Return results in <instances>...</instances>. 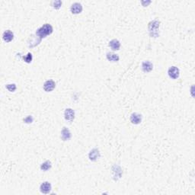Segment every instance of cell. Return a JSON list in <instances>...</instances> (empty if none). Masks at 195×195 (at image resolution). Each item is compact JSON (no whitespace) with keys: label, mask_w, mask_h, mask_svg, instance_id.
Wrapping results in <instances>:
<instances>
[{"label":"cell","mask_w":195,"mask_h":195,"mask_svg":"<svg viewBox=\"0 0 195 195\" xmlns=\"http://www.w3.org/2000/svg\"><path fill=\"white\" fill-rule=\"evenodd\" d=\"M5 88H7L9 91H15L17 88V86L15 83H10V84H8L5 85Z\"/></svg>","instance_id":"obj_17"},{"label":"cell","mask_w":195,"mask_h":195,"mask_svg":"<svg viewBox=\"0 0 195 195\" xmlns=\"http://www.w3.org/2000/svg\"><path fill=\"white\" fill-rule=\"evenodd\" d=\"M53 27L51 26V25L46 23L41 28H39L36 31V35L39 37L40 38H44L47 35H50L53 32Z\"/></svg>","instance_id":"obj_1"},{"label":"cell","mask_w":195,"mask_h":195,"mask_svg":"<svg viewBox=\"0 0 195 195\" xmlns=\"http://www.w3.org/2000/svg\"><path fill=\"white\" fill-rule=\"evenodd\" d=\"M55 86H56V83H55L54 81H53V80H47V81H46L44 83V89L46 91L49 92V91H53L55 88Z\"/></svg>","instance_id":"obj_9"},{"label":"cell","mask_w":195,"mask_h":195,"mask_svg":"<svg viewBox=\"0 0 195 195\" xmlns=\"http://www.w3.org/2000/svg\"><path fill=\"white\" fill-rule=\"evenodd\" d=\"M70 10L73 14H79L83 11V5L79 2H74L71 5Z\"/></svg>","instance_id":"obj_7"},{"label":"cell","mask_w":195,"mask_h":195,"mask_svg":"<svg viewBox=\"0 0 195 195\" xmlns=\"http://www.w3.org/2000/svg\"><path fill=\"white\" fill-rule=\"evenodd\" d=\"M29 40H31V41H28V46H29L30 47H33V44H34L33 43H34V47H35L36 45H37V44H38L39 43H41V38L37 37V35H36V37L32 35L31 37L29 38Z\"/></svg>","instance_id":"obj_14"},{"label":"cell","mask_w":195,"mask_h":195,"mask_svg":"<svg viewBox=\"0 0 195 195\" xmlns=\"http://www.w3.org/2000/svg\"><path fill=\"white\" fill-rule=\"evenodd\" d=\"M130 121L134 124H139L142 121V115L138 113H133L130 115Z\"/></svg>","instance_id":"obj_8"},{"label":"cell","mask_w":195,"mask_h":195,"mask_svg":"<svg viewBox=\"0 0 195 195\" xmlns=\"http://www.w3.org/2000/svg\"><path fill=\"white\" fill-rule=\"evenodd\" d=\"M33 121H34V118H33V117L31 116V115H28V117H26V118L24 119V122H25V123H32V122H33Z\"/></svg>","instance_id":"obj_20"},{"label":"cell","mask_w":195,"mask_h":195,"mask_svg":"<svg viewBox=\"0 0 195 195\" xmlns=\"http://www.w3.org/2000/svg\"><path fill=\"white\" fill-rule=\"evenodd\" d=\"M160 22L158 20H153L149 23V31H150V35L152 37H156L158 36V28H159Z\"/></svg>","instance_id":"obj_2"},{"label":"cell","mask_w":195,"mask_h":195,"mask_svg":"<svg viewBox=\"0 0 195 195\" xmlns=\"http://www.w3.org/2000/svg\"><path fill=\"white\" fill-rule=\"evenodd\" d=\"M23 59H24L25 62H26V63L29 64V63H31V62L32 61V59H33V56H32V53H28V54H27L26 56H23Z\"/></svg>","instance_id":"obj_19"},{"label":"cell","mask_w":195,"mask_h":195,"mask_svg":"<svg viewBox=\"0 0 195 195\" xmlns=\"http://www.w3.org/2000/svg\"><path fill=\"white\" fill-rule=\"evenodd\" d=\"M142 70L144 71L145 72H149L151 70H153V65L150 61H149V60H146V61L142 62Z\"/></svg>","instance_id":"obj_12"},{"label":"cell","mask_w":195,"mask_h":195,"mask_svg":"<svg viewBox=\"0 0 195 195\" xmlns=\"http://www.w3.org/2000/svg\"><path fill=\"white\" fill-rule=\"evenodd\" d=\"M71 137H72V134L69 130L66 127H64L61 131V139L64 141H66L70 139Z\"/></svg>","instance_id":"obj_11"},{"label":"cell","mask_w":195,"mask_h":195,"mask_svg":"<svg viewBox=\"0 0 195 195\" xmlns=\"http://www.w3.org/2000/svg\"><path fill=\"white\" fill-rule=\"evenodd\" d=\"M106 57L107 60L111 62H117L119 60L120 57L118 54L113 53V52H107L106 54Z\"/></svg>","instance_id":"obj_15"},{"label":"cell","mask_w":195,"mask_h":195,"mask_svg":"<svg viewBox=\"0 0 195 195\" xmlns=\"http://www.w3.org/2000/svg\"><path fill=\"white\" fill-rule=\"evenodd\" d=\"M51 189H52V186H51V184L48 181H44L40 186V191H41V193L44 194H47L50 192L51 191Z\"/></svg>","instance_id":"obj_4"},{"label":"cell","mask_w":195,"mask_h":195,"mask_svg":"<svg viewBox=\"0 0 195 195\" xmlns=\"http://www.w3.org/2000/svg\"><path fill=\"white\" fill-rule=\"evenodd\" d=\"M109 47L113 50H118L121 47V43L117 39H113L109 42Z\"/></svg>","instance_id":"obj_13"},{"label":"cell","mask_w":195,"mask_h":195,"mask_svg":"<svg viewBox=\"0 0 195 195\" xmlns=\"http://www.w3.org/2000/svg\"><path fill=\"white\" fill-rule=\"evenodd\" d=\"M101 154L99 149L94 148V149H92V150L90 151L89 154H88V158H89V159L91 160V161H96L98 158H99Z\"/></svg>","instance_id":"obj_5"},{"label":"cell","mask_w":195,"mask_h":195,"mask_svg":"<svg viewBox=\"0 0 195 195\" xmlns=\"http://www.w3.org/2000/svg\"><path fill=\"white\" fill-rule=\"evenodd\" d=\"M51 5L55 9H60V6L62 5V1L60 0H56V1H53L51 2Z\"/></svg>","instance_id":"obj_18"},{"label":"cell","mask_w":195,"mask_h":195,"mask_svg":"<svg viewBox=\"0 0 195 195\" xmlns=\"http://www.w3.org/2000/svg\"><path fill=\"white\" fill-rule=\"evenodd\" d=\"M168 74H169V76H170L172 79H177L178 78L180 75V70L179 69L177 68V66H171L170 68L169 69V70H168Z\"/></svg>","instance_id":"obj_3"},{"label":"cell","mask_w":195,"mask_h":195,"mask_svg":"<svg viewBox=\"0 0 195 195\" xmlns=\"http://www.w3.org/2000/svg\"><path fill=\"white\" fill-rule=\"evenodd\" d=\"M64 118L68 121H72L75 118V111L72 108H66L64 112Z\"/></svg>","instance_id":"obj_6"},{"label":"cell","mask_w":195,"mask_h":195,"mask_svg":"<svg viewBox=\"0 0 195 195\" xmlns=\"http://www.w3.org/2000/svg\"><path fill=\"white\" fill-rule=\"evenodd\" d=\"M13 38H14V34L10 30L5 31L4 33L2 34V39L5 42H10V41H12Z\"/></svg>","instance_id":"obj_10"},{"label":"cell","mask_w":195,"mask_h":195,"mask_svg":"<svg viewBox=\"0 0 195 195\" xmlns=\"http://www.w3.org/2000/svg\"><path fill=\"white\" fill-rule=\"evenodd\" d=\"M51 167H52V164H51L50 161H49V160H47V161H45L44 163H42L41 165V169L44 171V172L50 169Z\"/></svg>","instance_id":"obj_16"}]
</instances>
